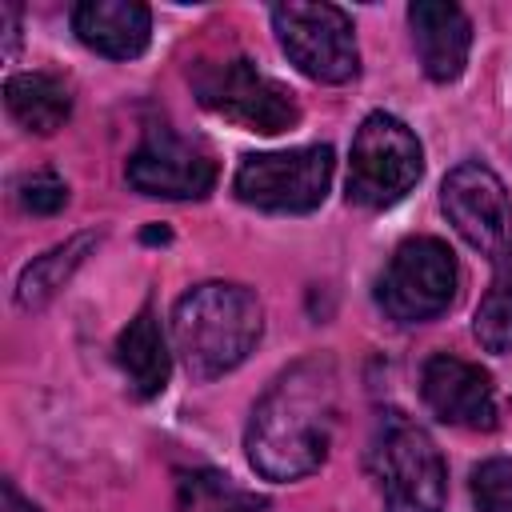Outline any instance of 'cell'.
Listing matches in <instances>:
<instances>
[{"label": "cell", "mask_w": 512, "mask_h": 512, "mask_svg": "<svg viewBox=\"0 0 512 512\" xmlns=\"http://www.w3.org/2000/svg\"><path fill=\"white\" fill-rule=\"evenodd\" d=\"M336 364L328 356H304L284 368L256 400L244 448L264 480H300L328 456L336 428Z\"/></svg>", "instance_id": "obj_1"}, {"label": "cell", "mask_w": 512, "mask_h": 512, "mask_svg": "<svg viewBox=\"0 0 512 512\" xmlns=\"http://www.w3.org/2000/svg\"><path fill=\"white\" fill-rule=\"evenodd\" d=\"M440 204L452 228L492 264V280H488L484 300L476 304L472 332L488 352L504 356L512 352V200H508V188L488 164L464 160L444 176Z\"/></svg>", "instance_id": "obj_2"}, {"label": "cell", "mask_w": 512, "mask_h": 512, "mask_svg": "<svg viewBox=\"0 0 512 512\" xmlns=\"http://www.w3.org/2000/svg\"><path fill=\"white\" fill-rule=\"evenodd\" d=\"M264 332V308L244 284L204 280L172 308V340L192 380H216L248 360Z\"/></svg>", "instance_id": "obj_3"}, {"label": "cell", "mask_w": 512, "mask_h": 512, "mask_svg": "<svg viewBox=\"0 0 512 512\" xmlns=\"http://www.w3.org/2000/svg\"><path fill=\"white\" fill-rule=\"evenodd\" d=\"M368 472L380 488L384 512H440L448 468L436 440L404 412H384L368 444Z\"/></svg>", "instance_id": "obj_4"}, {"label": "cell", "mask_w": 512, "mask_h": 512, "mask_svg": "<svg viewBox=\"0 0 512 512\" xmlns=\"http://www.w3.org/2000/svg\"><path fill=\"white\" fill-rule=\"evenodd\" d=\"M420 172L424 152L416 132L392 112L364 116L348 156V200L364 208H388L416 188Z\"/></svg>", "instance_id": "obj_5"}, {"label": "cell", "mask_w": 512, "mask_h": 512, "mask_svg": "<svg viewBox=\"0 0 512 512\" xmlns=\"http://www.w3.org/2000/svg\"><path fill=\"white\" fill-rule=\"evenodd\" d=\"M192 88L208 112H216L248 132H260V136H276V132H288L300 124V108H296L292 92L244 56L200 64L192 76Z\"/></svg>", "instance_id": "obj_6"}, {"label": "cell", "mask_w": 512, "mask_h": 512, "mask_svg": "<svg viewBox=\"0 0 512 512\" xmlns=\"http://www.w3.org/2000/svg\"><path fill=\"white\" fill-rule=\"evenodd\" d=\"M456 280L460 272L452 248L436 236H412L392 252L376 284V300L392 320L424 324L448 312V304L456 300Z\"/></svg>", "instance_id": "obj_7"}, {"label": "cell", "mask_w": 512, "mask_h": 512, "mask_svg": "<svg viewBox=\"0 0 512 512\" xmlns=\"http://www.w3.org/2000/svg\"><path fill=\"white\" fill-rule=\"evenodd\" d=\"M272 28L280 48L304 76L320 84H344L356 76L360 52H356V32L344 8L288 0L272 8Z\"/></svg>", "instance_id": "obj_8"}, {"label": "cell", "mask_w": 512, "mask_h": 512, "mask_svg": "<svg viewBox=\"0 0 512 512\" xmlns=\"http://www.w3.org/2000/svg\"><path fill=\"white\" fill-rule=\"evenodd\" d=\"M332 184V148L308 144L288 152H252L236 168V196L260 212H312Z\"/></svg>", "instance_id": "obj_9"}, {"label": "cell", "mask_w": 512, "mask_h": 512, "mask_svg": "<svg viewBox=\"0 0 512 512\" xmlns=\"http://www.w3.org/2000/svg\"><path fill=\"white\" fill-rule=\"evenodd\" d=\"M124 176L144 196L200 200L216 184V160L192 136H180L172 128H148V136L140 140V148L128 156Z\"/></svg>", "instance_id": "obj_10"}, {"label": "cell", "mask_w": 512, "mask_h": 512, "mask_svg": "<svg viewBox=\"0 0 512 512\" xmlns=\"http://www.w3.org/2000/svg\"><path fill=\"white\" fill-rule=\"evenodd\" d=\"M420 392H424V404L444 424H456V428H492L496 424L492 380L480 364L436 352V356L424 360Z\"/></svg>", "instance_id": "obj_11"}, {"label": "cell", "mask_w": 512, "mask_h": 512, "mask_svg": "<svg viewBox=\"0 0 512 512\" xmlns=\"http://www.w3.org/2000/svg\"><path fill=\"white\" fill-rule=\"evenodd\" d=\"M408 28H412V44H416L420 68L436 84H448V80H456L464 72L468 48H472V24H468L460 4L416 0L408 8Z\"/></svg>", "instance_id": "obj_12"}, {"label": "cell", "mask_w": 512, "mask_h": 512, "mask_svg": "<svg viewBox=\"0 0 512 512\" xmlns=\"http://www.w3.org/2000/svg\"><path fill=\"white\" fill-rule=\"evenodd\" d=\"M72 32L100 56L132 60L148 48L152 12L136 0H84L72 8Z\"/></svg>", "instance_id": "obj_13"}, {"label": "cell", "mask_w": 512, "mask_h": 512, "mask_svg": "<svg viewBox=\"0 0 512 512\" xmlns=\"http://www.w3.org/2000/svg\"><path fill=\"white\" fill-rule=\"evenodd\" d=\"M116 364L128 380V388L140 396V400H152L168 388V372H172V356H168V340H164V328L156 320V312L144 304L128 328L120 332L116 340Z\"/></svg>", "instance_id": "obj_14"}, {"label": "cell", "mask_w": 512, "mask_h": 512, "mask_svg": "<svg viewBox=\"0 0 512 512\" xmlns=\"http://www.w3.org/2000/svg\"><path fill=\"white\" fill-rule=\"evenodd\" d=\"M4 104H8L16 124H24L28 132H40V136L64 128V120L72 116V92L52 72H16V76H8Z\"/></svg>", "instance_id": "obj_15"}, {"label": "cell", "mask_w": 512, "mask_h": 512, "mask_svg": "<svg viewBox=\"0 0 512 512\" xmlns=\"http://www.w3.org/2000/svg\"><path fill=\"white\" fill-rule=\"evenodd\" d=\"M96 244H100L96 232H76V236H68L64 244H56V248H48L44 256H36L32 264H24V272H20V280H16V304H20L24 312L44 308V304L72 280V272L88 260V252H92Z\"/></svg>", "instance_id": "obj_16"}, {"label": "cell", "mask_w": 512, "mask_h": 512, "mask_svg": "<svg viewBox=\"0 0 512 512\" xmlns=\"http://www.w3.org/2000/svg\"><path fill=\"white\" fill-rule=\"evenodd\" d=\"M268 500L240 488L232 476L216 468L180 472L176 480V512H260Z\"/></svg>", "instance_id": "obj_17"}, {"label": "cell", "mask_w": 512, "mask_h": 512, "mask_svg": "<svg viewBox=\"0 0 512 512\" xmlns=\"http://www.w3.org/2000/svg\"><path fill=\"white\" fill-rule=\"evenodd\" d=\"M472 500L480 512H512V460L492 456L472 472Z\"/></svg>", "instance_id": "obj_18"}, {"label": "cell", "mask_w": 512, "mask_h": 512, "mask_svg": "<svg viewBox=\"0 0 512 512\" xmlns=\"http://www.w3.org/2000/svg\"><path fill=\"white\" fill-rule=\"evenodd\" d=\"M16 196H20V204H24L28 212L52 216V212H60V208L68 204V184H64L56 172L40 168V172H32V176H24V180L16 184Z\"/></svg>", "instance_id": "obj_19"}, {"label": "cell", "mask_w": 512, "mask_h": 512, "mask_svg": "<svg viewBox=\"0 0 512 512\" xmlns=\"http://www.w3.org/2000/svg\"><path fill=\"white\" fill-rule=\"evenodd\" d=\"M4 28H8V56L16 52V36H20V12L16 4H4Z\"/></svg>", "instance_id": "obj_20"}, {"label": "cell", "mask_w": 512, "mask_h": 512, "mask_svg": "<svg viewBox=\"0 0 512 512\" xmlns=\"http://www.w3.org/2000/svg\"><path fill=\"white\" fill-rule=\"evenodd\" d=\"M4 496H8V512H40V508H36V504H28V500H20V496H16V488H12V484H8V488H4Z\"/></svg>", "instance_id": "obj_21"}]
</instances>
